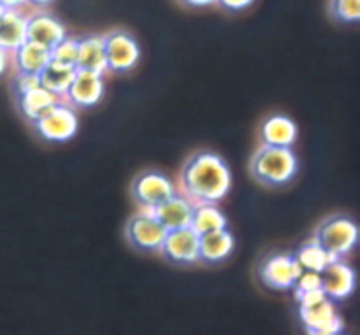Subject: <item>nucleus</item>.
Returning a JSON list of instances; mask_svg holds the SVG:
<instances>
[{"label":"nucleus","mask_w":360,"mask_h":335,"mask_svg":"<svg viewBox=\"0 0 360 335\" xmlns=\"http://www.w3.org/2000/svg\"><path fill=\"white\" fill-rule=\"evenodd\" d=\"M232 174L227 162L211 151H199L183 164L179 190L193 204L220 202L231 192Z\"/></svg>","instance_id":"1"},{"label":"nucleus","mask_w":360,"mask_h":335,"mask_svg":"<svg viewBox=\"0 0 360 335\" xmlns=\"http://www.w3.org/2000/svg\"><path fill=\"white\" fill-rule=\"evenodd\" d=\"M299 169L297 157L290 147L262 144L250 162L253 179L266 186H283L295 178Z\"/></svg>","instance_id":"2"},{"label":"nucleus","mask_w":360,"mask_h":335,"mask_svg":"<svg viewBox=\"0 0 360 335\" xmlns=\"http://www.w3.org/2000/svg\"><path fill=\"white\" fill-rule=\"evenodd\" d=\"M313 239L334 256L343 258L357 246V223L347 214H333L319 225Z\"/></svg>","instance_id":"3"},{"label":"nucleus","mask_w":360,"mask_h":335,"mask_svg":"<svg viewBox=\"0 0 360 335\" xmlns=\"http://www.w3.org/2000/svg\"><path fill=\"white\" fill-rule=\"evenodd\" d=\"M104 53L105 70L115 74L130 72L141 58L139 42L127 30H112L104 35Z\"/></svg>","instance_id":"4"},{"label":"nucleus","mask_w":360,"mask_h":335,"mask_svg":"<svg viewBox=\"0 0 360 335\" xmlns=\"http://www.w3.org/2000/svg\"><path fill=\"white\" fill-rule=\"evenodd\" d=\"M39 136L49 143H65L76 136L79 129V118L76 109L65 102H58L44 116L34 123Z\"/></svg>","instance_id":"5"},{"label":"nucleus","mask_w":360,"mask_h":335,"mask_svg":"<svg viewBox=\"0 0 360 335\" xmlns=\"http://www.w3.org/2000/svg\"><path fill=\"white\" fill-rule=\"evenodd\" d=\"M167 228L157 220L151 211H143L137 213L127 221L125 237L130 242V246L139 251L151 253L160 251V246L164 242Z\"/></svg>","instance_id":"6"},{"label":"nucleus","mask_w":360,"mask_h":335,"mask_svg":"<svg viewBox=\"0 0 360 335\" xmlns=\"http://www.w3.org/2000/svg\"><path fill=\"white\" fill-rule=\"evenodd\" d=\"M299 316L306 332L311 335H336L345 329L343 320L336 313L334 302L329 297L299 304Z\"/></svg>","instance_id":"7"},{"label":"nucleus","mask_w":360,"mask_h":335,"mask_svg":"<svg viewBox=\"0 0 360 335\" xmlns=\"http://www.w3.org/2000/svg\"><path fill=\"white\" fill-rule=\"evenodd\" d=\"M176 193V186L167 176L157 171L141 172L132 181V197L143 209L153 211Z\"/></svg>","instance_id":"8"},{"label":"nucleus","mask_w":360,"mask_h":335,"mask_svg":"<svg viewBox=\"0 0 360 335\" xmlns=\"http://www.w3.org/2000/svg\"><path fill=\"white\" fill-rule=\"evenodd\" d=\"M302 272V267L295 260L294 255H271L260 263L259 276L262 283L271 290L285 291L292 290L297 281L299 274Z\"/></svg>","instance_id":"9"},{"label":"nucleus","mask_w":360,"mask_h":335,"mask_svg":"<svg viewBox=\"0 0 360 335\" xmlns=\"http://www.w3.org/2000/svg\"><path fill=\"white\" fill-rule=\"evenodd\" d=\"M160 253L174 265H192L199 262V235L192 227L172 228L165 234Z\"/></svg>","instance_id":"10"},{"label":"nucleus","mask_w":360,"mask_h":335,"mask_svg":"<svg viewBox=\"0 0 360 335\" xmlns=\"http://www.w3.org/2000/svg\"><path fill=\"white\" fill-rule=\"evenodd\" d=\"M104 97V74L76 69L65 98L72 107H94Z\"/></svg>","instance_id":"11"},{"label":"nucleus","mask_w":360,"mask_h":335,"mask_svg":"<svg viewBox=\"0 0 360 335\" xmlns=\"http://www.w3.org/2000/svg\"><path fill=\"white\" fill-rule=\"evenodd\" d=\"M320 277H322L323 294H326L333 302L347 301V298L354 294L355 283H357L354 269H352L350 265H347L345 262H341V258L329 263V265L320 272Z\"/></svg>","instance_id":"12"},{"label":"nucleus","mask_w":360,"mask_h":335,"mask_svg":"<svg viewBox=\"0 0 360 335\" xmlns=\"http://www.w3.org/2000/svg\"><path fill=\"white\" fill-rule=\"evenodd\" d=\"M65 37V27L51 14L35 13L32 16H27V41L37 42L44 48L51 49Z\"/></svg>","instance_id":"13"},{"label":"nucleus","mask_w":360,"mask_h":335,"mask_svg":"<svg viewBox=\"0 0 360 335\" xmlns=\"http://www.w3.org/2000/svg\"><path fill=\"white\" fill-rule=\"evenodd\" d=\"M151 213L157 216V220L160 221L167 230L190 227V220H192L193 213V202L188 197L183 195V193L176 192L171 199H167L164 204L155 207Z\"/></svg>","instance_id":"14"},{"label":"nucleus","mask_w":360,"mask_h":335,"mask_svg":"<svg viewBox=\"0 0 360 335\" xmlns=\"http://www.w3.org/2000/svg\"><path fill=\"white\" fill-rule=\"evenodd\" d=\"M27 41V16L21 9L0 11V48L13 53Z\"/></svg>","instance_id":"15"},{"label":"nucleus","mask_w":360,"mask_h":335,"mask_svg":"<svg viewBox=\"0 0 360 335\" xmlns=\"http://www.w3.org/2000/svg\"><path fill=\"white\" fill-rule=\"evenodd\" d=\"M234 246V235L227 228L199 235V260L204 263H220L232 255Z\"/></svg>","instance_id":"16"},{"label":"nucleus","mask_w":360,"mask_h":335,"mask_svg":"<svg viewBox=\"0 0 360 335\" xmlns=\"http://www.w3.org/2000/svg\"><path fill=\"white\" fill-rule=\"evenodd\" d=\"M18 109H20L21 114L25 116V119H28L30 123L37 121L41 116H44L46 112L51 107H55L58 102H62V97L51 93L46 88L37 86L34 90L27 91L23 95H18Z\"/></svg>","instance_id":"17"},{"label":"nucleus","mask_w":360,"mask_h":335,"mask_svg":"<svg viewBox=\"0 0 360 335\" xmlns=\"http://www.w3.org/2000/svg\"><path fill=\"white\" fill-rule=\"evenodd\" d=\"M260 137H262V144L290 147L297 139V125L294 123V119L285 114L269 116L262 123Z\"/></svg>","instance_id":"18"},{"label":"nucleus","mask_w":360,"mask_h":335,"mask_svg":"<svg viewBox=\"0 0 360 335\" xmlns=\"http://www.w3.org/2000/svg\"><path fill=\"white\" fill-rule=\"evenodd\" d=\"M79 49H77L76 69L94 70V72L105 74V53H104V35H86L77 39Z\"/></svg>","instance_id":"19"},{"label":"nucleus","mask_w":360,"mask_h":335,"mask_svg":"<svg viewBox=\"0 0 360 335\" xmlns=\"http://www.w3.org/2000/svg\"><path fill=\"white\" fill-rule=\"evenodd\" d=\"M11 55H13V62L18 72L39 74L44 69L46 63L51 60V49L44 48V46L37 44V42L25 41Z\"/></svg>","instance_id":"20"},{"label":"nucleus","mask_w":360,"mask_h":335,"mask_svg":"<svg viewBox=\"0 0 360 335\" xmlns=\"http://www.w3.org/2000/svg\"><path fill=\"white\" fill-rule=\"evenodd\" d=\"M74 74H76V67L63 65V63L49 60L37 76L42 88L49 90L51 93L58 95V97H65L67 90H69L70 83L74 79Z\"/></svg>","instance_id":"21"},{"label":"nucleus","mask_w":360,"mask_h":335,"mask_svg":"<svg viewBox=\"0 0 360 335\" xmlns=\"http://www.w3.org/2000/svg\"><path fill=\"white\" fill-rule=\"evenodd\" d=\"M190 227L193 228L197 235L211 234V232L227 228V218L213 202H199L193 204L192 220Z\"/></svg>","instance_id":"22"},{"label":"nucleus","mask_w":360,"mask_h":335,"mask_svg":"<svg viewBox=\"0 0 360 335\" xmlns=\"http://www.w3.org/2000/svg\"><path fill=\"white\" fill-rule=\"evenodd\" d=\"M294 256L302 269L315 270V272H322L329 263L338 260V256H334L333 253H329L326 248H322L315 239L304 242Z\"/></svg>","instance_id":"23"},{"label":"nucleus","mask_w":360,"mask_h":335,"mask_svg":"<svg viewBox=\"0 0 360 335\" xmlns=\"http://www.w3.org/2000/svg\"><path fill=\"white\" fill-rule=\"evenodd\" d=\"M330 16L341 23H359L360 0H330Z\"/></svg>","instance_id":"24"},{"label":"nucleus","mask_w":360,"mask_h":335,"mask_svg":"<svg viewBox=\"0 0 360 335\" xmlns=\"http://www.w3.org/2000/svg\"><path fill=\"white\" fill-rule=\"evenodd\" d=\"M77 49H79V41L67 35L65 39H62L58 44L51 48V60L53 62L63 63V65L76 67Z\"/></svg>","instance_id":"25"},{"label":"nucleus","mask_w":360,"mask_h":335,"mask_svg":"<svg viewBox=\"0 0 360 335\" xmlns=\"http://www.w3.org/2000/svg\"><path fill=\"white\" fill-rule=\"evenodd\" d=\"M316 288H322V277H320V272H315V270H304L299 274L297 281L294 284L295 295L304 294V291L316 290Z\"/></svg>","instance_id":"26"},{"label":"nucleus","mask_w":360,"mask_h":335,"mask_svg":"<svg viewBox=\"0 0 360 335\" xmlns=\"http://www.w3.org/2000/svg\"><path fill=\"white\" fill-rule=\"evenodd\" d=\"M41 86L39 83L37 74H28V72H18L13 79V91L14 95H23L27 91L34 90V88Z\"/></svg>","instance_id":"27"},{"label":"nucleus","mask_w":360,"mask_h":335,"mask_svg":"<svg viewBox=\"0 0 360 335\" xmlns=\"http://www.w3.org/2000/svg\"><path fill=\"white\" fill-rule=\"evenodd\" d=\"M255 0H217V4H220L225 11H231V13H239V11L248 9Z\"/></svg>","instance_id":"28"},{"label":"nucleus","mask_w":360,"mask_h":335,"mask_svg":"<svg viewBox=\"0 0 360 335\" xmlns=\"http://www.w3.org/2000/svg\"><path fill=\"white\" fill-rule=\"evenodd\" d=\"M28 4V0H0V9H21Z\"/></svg>","instance_id":"29"},{"label":"nucleus","mask_w":360,"mask_h":335,"mask_svg":"<svg viewBox=\"0 0 360 335\" xmlns=\"http://www.w3.org/2000/svg\"><path fill=\"white\" fill-rule=\"evenodd\" d=\"M179 2L188 7H206L211 4H217V0H179Z\"/></svg>","instance_id":"30"},{"label":"nucleus","mask_w":360,"mask_h":335,"mask_svg":"<svg viewBox=\"0 0 360 335\" xmlns=\"http://www.w3.org/2000/svg\"><path fill=\"white\" fill-rule=\"evenodd\" d=\"M7 67H9V53H7L6 49L0 48V76L6 74Z\"/></svg>","instance_id":"31"},{"label":"nucleus","mask_w":360,"mask_h":335,"mask_svg":"<svg viewBox=\"0 0 360 335\" xmlns=\"http://www.w3.org/2000/svg\"><path fill=\"white\" fill-rule=\"evenodd\" d=\"M49 2H51V0H28V4H34V6H39V7L48 6Z\"/></svg>","instance_id":"32"},{"label":"nucleus","mask_w":360,"mask_h":335,"mask_svg":"<svg viewBox=\"0 0 360 335\" xmlns=\"http://www.w3.org/2000/svg\"><path fill=\"white\" fill-rule=\"evenodd\" d=\"M0 11H2V9H0Z\"/></svg>","instance_id":"33"}]
</instances>
